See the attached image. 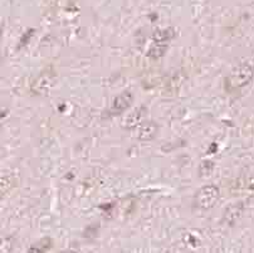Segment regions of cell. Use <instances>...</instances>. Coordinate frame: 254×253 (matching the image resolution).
<instances>
[{
	"instance_id": "obj_1",
	"label": "cell",
	"mask_w": 254,
	"mask_h": 253,
	"mask_svg": "<svg viewBox=\"0 0 254 253\" xmlns=\"http://www.w3.org/2000/svg\"><path fill=\"white\" fill-rule=\"evenodd\" d=\"M254 70L251 65H239L238 67H235L232 72L228 75L227 80H225V84L229 91L233 89H239L243 88L244 86L251 84L253 80Z\"/></svg>"
},
{
	"instance_id": "obj_2",
	"label": "cell",
	"mask_w": 254,
	"mask_h": 253,
	"mask_svg": "<svg viewBox=\"0 0 254 253\" xmlns=\"http://www.w3.org/2000/svg\"><path fill=\"white\" fill-rule=\"evenodd\" d=\"M219 188L215 185H206L199 189L195 194V205L200 209H210L219 199Z\"/></svg>"
},
{
	"instance_id": "obj_3",
	"label": "cell",
	"mask_w": 254,
	"mask_h": 253,
	"mask_svg": "<svg viewBox=\"0 0 254 253\" xmlns=\"http://www.w3.org/2000/svg\"><path fill=\"white\" fill-rule=\"evenodd\" d=\"M133 97L130 92H124V93L119 94L112 102L111 108H110V112L112 115H119V113L124 112L126 108L130 107V105L132 103Z\"/></svg>"
},
{
	"instance_id": "obj_4",
	"label": "cell",
	"mask_w": 254,
	"mask_h": 253,
	"mask_svg": "<svg viewBox=\"0 0 254 253\" xmlns=\"http://www.w3.org/2000/svg\"><path fill=\"white\" fill-rule=\"evenodd\" d=\"M157 134V125L154 122H146L142 124L138 129L137 138L142 141H149L156 138Z\"/></svg>"
},
{
	"instance_id": "obj_5",
	"label": "cell",
	"mask_w": 254,
	"mask_h": 253,
	"mask_svg": "<svg viewBox=\"0 0 254 253\" xmlns=\"http://www.w3.org/2000/svg\"><path fill=\"white\" fill-rule=\"evenodd\" d=\"M145 113H146V108L138 107L137 110H135V112L127 116L126 121H124V125L127 129H133V127L138 126L145 119Z\"/></svg>"
},
{
	"instance_id": "obj_6",
	"label": "cell",
	"mask_w": 254,
	"mask_h": 253,
	"mask_svg": "<svg viewBox=\"0 0 254 253\" xmlns=\"http://www.w3.org/2000/svg\"><path fill=\"white\" fill-rule=\"evenodd\" d=\"M175 37V32L173 28H166V29H157L154 33V41L157 43H164V42H169L170 39Z\"/></svg>"
},
{
	"instance_id": "obj_7",
	"label": "cell",
	"mask_w": 254,
	"mask_h": 253,
	"mask_svg": "<svg viewBox=\"0 0 254 253\" xmlns=\"http://www.w3.org/2000/svg\"><path fill=\"white\" fill-rule=\"evenodd\" d=\"M242 210H243V205L241 204H237V205H232L230 208H228L227 213H225V219L228 221V223L229 224H233L234 223V221H237V218H238L239 216H241Z\"/></svg>"
},
{
	"instance_id": "obj_8",
	"label": "cell",
	"mask_w": 254,
	"mask_h": 253,
	"mask_svg": "<svg viewBox=\"0 0 254 253\" xmlns=\"http://www.w3.org/2000/svg\"><path fill=\"white\" fill-rule=\"evenodd\" d=\"M214 170V163L213 162H203L200 165H199V175L200 176H209V175L213 172Z\"/></svg>"
}]
</instances>
